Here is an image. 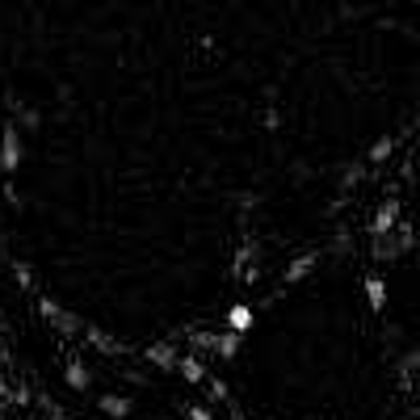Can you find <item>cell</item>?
I'll use <instances>...</instances> for the list:
<instances>
[{
    "label": "cell",
    "instance_id": "obj_1",
    "mask_svg": "<svg viewBox=\"0 0 420 420\" xmlns=\"http://www.w3.org/2000/svg\"><path fill=\"white\" fill-rule=\"evenodd\" d=\"M17 168H21V126L8 118V122L0 126V172L13 177Z\"/></svg>",
    "mask_w": 420,
    "mask_h": 420
},
{
    "label": "cell",
    "instance_id": "obj_2",
    "mask_svg": "<svg viewBox=\"0 0 420 420\" xmlns=\"http://www.w3.org/2000/svg\"><path fill=\"white\" fill-rule=\"evenodd\" d=\"M38 316H42L46 324H55V332H63V337H80V332H84V320H80V316H72V311H63L50 294H46V299H38Z\"/></svg>",
    "mask_w": 420,
    "mask_h": 420
},
{
    "label": "cell",
    "instance_id": "obj_3",
    "mask_svg": "<svg viewBox=\"0 0 420 420\" xmlns=\"http://www.w3.org/2000/svg\"><path fill=\"white\" fill-rule=\"evenodd\" d=\"M143 358H147L156 370H177V366H181V349H177L172 341H156V345H147Z\"/></svg>",
    "mask_w": 420,
    "mask_h": 420
},
{
    "label": "cell",
    "instance_id": "obj_4",
    "mask_svg": "<svg viewBox=\"0 0 420 420\" xmlns=\"http://www.w3.org/2000/svg\"><path fill=\"white\" fill-rule=\"evenodd\" d=\"M395 227H400V198H387V202L379 206V215H374V227H370V231H374V240H387Z\"/></svg>",
    "mask_w": 420,
    "mask_h": 420
},
{
    "label": "cell",
    "instance_id": "obj_5",
    "mask_svg": "<svg viewBox=\"0 0 420 420\" xmlns=\"http://www.w3.org/2000/svg\"><path fill=\"white\" fill-rule=\"evenodd\" d=\"M84 341L88 345H97L101 353H109V358H126V341H118V337H109L105 328H97V324H84Z\"/></svg>",
    "mask_w": 420,
    "mask_h": 420
},
{
    "label": "cell",
    "instance_id": "obj_6",
    "mask_svg": "<svg viewBox=\"0 0 420 420\" xmlns=\"http://www.w3.org/2000/svg\"><path fill=\"white\" fill-rule=\"evenodd\" d=\"M320 265V252H303V257H294L290 265H286V273H282V286H294V282H303L311 269Z\"/></svg>",
    "mask_w": 420,
    "mask_h": 420
},
{
    "label": "cell",
    "instance_id": "obj_7",
    "mask_svg": "<svg viewBox=\"0 0 420 420\" xmlns=\"http://www.w3.org/2000/svg\"><path fill=\"white\" fill-rule=\"evenodd\" d=\"M248 328H252V307H248V303H231V307H227V332H240V337H244Z\"/></svg>",
    "mask_w": 420,
    "mask_h": 420
},
{
    "label": "cell",
    "instance_id": "obj_8",
    "mask_svg": "<svg viewBox=\"0 0 420 420\" xmlns=\"http://www.w3.org/2000/svg\"><path fill=\"white\" fill-rule=\"evenodd\" d=\"M240 345H244V337L240 332H219V341H215V358H223V362H236L240 358Z\"/></svg>",
    "mask_w": 420,
    "mask_h": 420
},
{
    "label": "cell",
    "instance_id": "obj_9",
    "mask_svg": "<svg viewBox=\"0 0 420 420\" xmlns=\"http://www.w3.org/2000/svg\"><path fill=\"white\" fill-rule=\"evenodd\" d=\"M181 374H185V383H206L210 379V370H206V362L198 358V353H181V366H177Z\"/></svg>",
    "mask_w": 420,
    "mask_h": 420
},
{
    "label": "cell",
    "instance_id": "obj_10",
    "mask_svg": "<svg viewBox=\"0 0 420 420\" xmlns=\"http://www.w3.org/2000/svg\"><path fill=\"white\" fill-rule=\"evenodd\" d=\"M63 379H67L72 391H88V383H93V374H88V366H84L80 358H72V362L63 366Z\"/></svg>",
    "mask_w": 420,
    "mask_h": 420
},
{
    "label": "cell",
    "instance_id": "obj_11",
    "mask_svg": "<svg viewBox=\"0 0 420 420\" xmlns=\"http://www.w3.org/2000/svg\"><path fill=\"white\" fill-rule=\"evenodd\" d=\"M97 404H101V412H105V416H114V420H126V416H130V400H122V395H101Z\"/></svg>",
    "mask_w": 420,
    "mask_h": 420
},
{
    "label": "cell",
    "instance_id": "obj_12",
    "mask_svg": "<svg viewBox=\"0 0 420 420\" xmlns=\"http://www.w3.org/2000/svg\"><path fill=\"white\" fill-rule=\"evenodd\" d=\"M366 299H370V307H374V311H383V307H387V286H383V278H379V273H370V278H366Z\"/></svg>",
    "mask_w": 420,
    "mask_h": 420
},
{
    "label": "cell",
    "instance_id": "obj_13",
    "mask_svg": "<svg viewBox=\"0 0 420 420\" xmlns=\"http://www.w3.org/2000/svg\"><path fill=\"white\" fill-rule=\"evenodd\" d=\"M391 151H395V139H391V135H383V139H374V147H370L366 164H383V160H391Z\"/></svg>",
    "mask_w": 420,
    "mask_h": 420
},
{
    "label": "cell",
    "instance_id": "obj_14",
    "mask_svg": "<svg viewBox=\"0 0 420 420\" xmlns=\"http://www.w3.org/2000/svg\"><path fill=\"white\" fill-rule=\"evenodd\" d=\"M13 282H17L21 290H34V269H29L25 261H17V265H13Z\"/></svg>",
    "mask_w": 420,
    "mask_h": 420
},
{
    "label": "cell",
    "instance_id": "obj_15",
    "mask_svg": "<svg viewBox=\"0 0 420 420\" xmlns=\"http://www.w3.org/2000/svg\"><path fill=\"white\" fill-rule=\"evenodd\" d=\"M206 391H210V400H215V404H223V400L231 395V387H227L223 379H206Z\"/></svg>",
    "mask_w": 420,
    "mask_h": 420
},
{
    "label": "cell",
    "instance_id": "obj_16",
    "mask_svg": "<svg viewBox=\"0 0 420 420\" xmlns=\"http://www.w3.org/2000/svg\"><path fill=\"white\" fill-rule=\"evenodd\" d=\"M362 177H366V164H349V168H345V177H341V185H358Z\"/></svg>",
    "mask_w": 420,
    "mask_h": 420
},
{
    "label": "cell",
    "instance_id": "obj_17",
    "mask_svg": "<svg viewBox=\"0 0 420 420\" xmlns=\"http://www.w3.org/2000/svg\"><path fill=\"white\" fill-rule=\"evenodd\" d=\"M185 416H189V420H215V412H210V408H202V404H189V408H185Z\"/></svg>",
    "mask_w": 420,
    "mask_h": 420
},
{
    "label": "cell",
    "instance_id": "obj_18",
    "mask_svg": "<svg viewBox=\"0 0 420 420\" xmlns=\"http://www.w3.org/2000/svg\"><path fill=\"white\" fill-rule=\"evenodd\" d=\"M4 202H8V206H21V194H17L13 181H4Z\"/></svg>",
    "mask_w": 420,
    "mask_h": 420
},
{
    "label": "cell",
    "instance_id": "obj_19",
    "mask_svg": "<svg viewBox=\"0 0 420 420\" xmlns=\"http://www.w3.org/2000/svg\"><path fill=\"white\" fill-rule=\"evenodd\" d=\"M261 122H265V126H269V130H273V126H278V122H282V118H278V109H265V118H261Z\"/></svg>",
    "mask_w": 420,
    "mask_h": 420
},
{
    "label": "cell",
    "instance_id": "obj_20",
    "mask_svg": "<svg viewBox=\"0 0 420 420\" xmlns=\"http://www.w3.org/2000/svg\"><path fill=\"white\" fill-rule=\"evenodd\" d=\"M0 324H4V316H0Z\"/></svg>",
    "mask_w": 420,
    "mask_h": 420
},
{
    "label": "cell",
    "instance_id": "obj_21",
    "mask_svg": "<svg viewBox=\"0 0 420 420\" xmlns=\"http://www.w3.org/2000/svg\"><path fill=\"white\" fill-rule=\"evenodd\" d=\"M416 408H420V404H416Z\"/></svg>",
    "mask_w": 420,
    "mask_h": 420
},
{
    "label": "cell",
    "instance_id": "obj_22",
    "mask_svg": "<svg viewBox=\"0 0 420 420\" xmlns=\"http://www.w3.org/2000/svg\"><path fill=\"white\" fill-rule=\"evenodd\" d=\"M164 420H168V416H164Z\"/></svg>",
    "mask_w": 420,
    "mask_h": 420
}]
</instances>
